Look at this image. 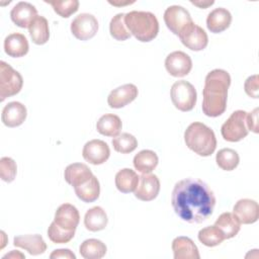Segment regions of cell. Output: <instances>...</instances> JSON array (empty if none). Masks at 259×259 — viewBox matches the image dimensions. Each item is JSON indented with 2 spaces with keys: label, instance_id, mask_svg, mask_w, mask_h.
<instances>
[{
  "label": "cell",
  "instance_id": "obj_1",
  "mask_svg": "<svg viewBox=\"0 0 259 259\" xmlns=\"http://www.w3.org/2000/svg\"><path fill=\"white\" fill-rule=\"evenodd\" d=\"M171 203L175 213L182 221L189 224H201L212 214L215 197L204 181L185 178L174 185Z\"/></svg>",
  "mask_w": 259,
  "mask_h": 259
},
{
  "label": "cell",
  "instance_id": "obj_2",
  "mask_svg": "<svg viewBox=\"0 0 259 259\" xmlns=\"http://www.w3.org/2000/svg\"><path fill=\"white\" fill-rule=\"evenodd\" d=\"M231 85L230 74L222 69L210 71L204 80L202 90V112L209 117L223 114L227 108L228 89Z\"/></svg>",
  "mask_w": 259,
  "mask_h": 259
},
{
  "label": "cell",
  "instance_id": "obj_3",
  "mask_svg": "<svg viewBox=\"0 0 259 259\" xmlns=\"http://www.w3.org/2000/svg\"><path fill=\"white\" fill-rule=\"evenodd\" d=\"M186 146L195 154L207 157L210 156L217 148V139L213 131L202 122H192L184 133Z\"/></svg>",
  "mask_w": 259,
  "mask_h": 259
},
{
  "label": "cell",
  "instance_id": "obj_4",
  "mask_svg": "<svg viewBox=\"0 0 259 259\" xmlns=\"http://www.w3.org/2000/svg\"><path fill=\"white\" fill-rule=\"evenodd\" d=\"M125 25L138 40L148 42L159 32V22L155 14L149 11H130L124 15Z\"/></svg>",
  "mask_w": 259,
  "mask_h": 259
},
{
  "label": "cell",
  "instance_id": "obj_5",
  "mask_svg": "<svg viewBox=\"0 0 259 259\" xmlns=\"http://www.w3.org/2000/svg\"><path fill=\"white\" fill-rule=\"evenodd\" d=\"M174 106L180 111H190L196 104L197 93L194 86L185 80L176 81L170 90Z\"/></svg>",
  "mask_w": 259,
  "mask_h": 259
},
{
  "label": "cell",
  "instance_id": "obj_6",
  "mask_svg": "<svg viewBox=\"0 0 259 259\" xmlns=\"http://www.w3.org/2000/svg\"><path fill=\"white\" fill-rule=\"evenodd\" d=\"M23 86L22 76L10 65L0 62V101L13 96L21 90Z\"/></svg>",
  "mask_w": 259,
  "mask_h": 259
},
{
  "label": "cell",
  "instance_id": "obj_7",
  "mask_svg": "<svg viewBox=\"0 0 259 259\" xmlns=\"http://www.w3.org/2000/svg\"><path fill=\"white\" fill-rule=\"evenodd\" d=\"M246 111L236 110L223 123L221 134L226 141L235 143L247 137L249 131L246 124Z\"/></svg>",
  "mask_w": 259,
  "mask_h": 259
},
{
  "label": "cell",
  "instance_id": "obj_8",
  "mask_svg": "<svg viewBox=\"0 0 259 259\" xmlns=\"http://www.w3.org/2000/svg\"><path fill=\"white\" fill-rule=\"evenodd\" d=\"M164 21L168 29L178 36L194 23L189 12L180 5L169 6L164 12Z\"/></svg>",
  "mask_w": 259,
  "mask_h": 259
},
{
  "label": "cell",
  "instance_id": "obj_9",
  "mask_svg": "<svg viewBox=\"0 0 259 259\" xmlns=\"http://www.w3.org/2000/svg\"><path fill=\"white\" fill-rule=\"evenodd\" d=\"M98 30V21L90 13H81L71 22V32L80 40L92 38Z\"/></svg>",
  "mask_w": 259,
  "mask_h": 259
},
{
  "label": "cell",
  "instance_id": "obj_10",
  "mask_svg": "<svg viewBox=\"0 0 259 259\" xmlns=\"http://www.w3.org/2000/svg\"><path fill=\"white\" fill-rule=\"evenodd\" d=\"M165 68L173 77H184L191 71L192 61L186 53L175 51L166 57Z\"/></svg>",
  "mask_w": 259,
  "mask_h": 259
},
{
  "label": "cell",
  "instance_id": "obj_11",
  "mask_svg": "<svg viewBox=\"0 0 259 259\" xmlns=\"http://www.w3.org/2000/svg\"><path fill=\"white\" fill-rule=\"evenodd\" d=\"M82 156L85 161L92 165H101L108 160L110 156V150L104 141L95 139L87 142L84 145Z\"/></svg>",
  "mask_w": 259,
  "mask_h": 259
},
{
  "label": "cell",
  "instance_id": "obj_12",
  "mask_svg": "<svg viewBox=\"0 0 259 259\" xmlns=\"http://www.w3.org/2000/svg\"><path fill=\"white\" fill-rule=\"evenodd\" d=\"M160 191V181L155 174H142L135 189V196L143 201H151L157 197Z\"/></svg>",
  "mask_w": 259,
  "mask_h": 259
},
{
  "label": "cell",
  "instance_id": "obj_13",
  "mask_svg": "<svg viewBox=\"0 0 259 259\" xmlns=\"http://www.w3.org/2000/svg\"><path fill=\"white\" fill-rule=\"evenodd\" d=\"M179 38L181 42L191 51L198 52L206 48L208 44V37L203 28L192 23L187 27L180 35Z\"/></svg>",
  "mask_w": 259,
  "mask_h": 259
},
{
  "label": "cell",
  "instance_id": "obj_14",
  "mask_svg": "<svg viewBox=\"0 0 259 259\" xmlns=\"http://www.w3.org/2000/svg\"><path fill=\"white\" fill-rule=\"evenodd\" d=\"M138 88L135 84L128 83L113 89L108 97L107 103L111 108H121L138 97Z\"/></svg>",
  "mask_w": 259,
  "mask_h": 259
},
{
  "label": "cell",
  "instance_id": "obj_15",
  "mask_svg": "<svg viewBox=\"0 0 259 259\" xmlns=\"http://www.w3.org/2000/svg\"><path fill=\"white\" fill-rule=\"evenodd\" d=\"M233 213L237 217L241 224H254L259 218V205L253 199L242 198L235 203Z\"/></svg>",
  "mask_w": 259,
  "mask_h": 259
},
{
  "label": "cell",
  "instance_id": "obj_16",
  "mask_svg": "<svg viewBox=\"0 0 259 259\" xmlns=\"http://www.w3.org/2000/svg\"><path fill=\"white\" fill-rule=\"evenodd\" d=\"M54 222L65 230L75 231L80 222V214L73 204L63 203L57 208Z\"/></svg>",
  "mask_w": 259,
  "mask_h": 259
},
{
  "label": "cell",
  "instance_id": "obj_17",
  "mask_svg": "<svg viewBox=\"0 0 259 259\" xmlns=\"http://www.w3.org/2000/svg\"><path fill=\"white\" fill-rule=\"evenodd\" d=\"M26 115V107L18 101H12L3 107L1 120L8 127H16L24 122Z\"/></svg>",
  "mask_w": 259,
  "mask_h": 259
},
{
  "label": "cell",
  "instance_id": "obj_18",
  "mask_svg": "<svg viewBox=\"0 0 259 259\" xmlns=\"http://www.w3.org/2000/svg\"><path fill=\"white\" fill-rule=\"evenodd\" d=\"M36 16V8L32 4L24 1L18 2L10 11L11 20L13 21V23L21 28L29 27V25Z\"/></svg>",
  "mask_w": 259,
  "mask_h": 259
},
{
  "label": "cell",
  "instance_id": "obj_19",
  "mask_svg": "<svg viewBox=\"0 0 259 259\" xmlns=\"http://www.w3.org/2000/svg\"><path fill=\"white\" fill-rule=\"evenodd\" d=\"M174 259H199L200 255L194 242L184 236L176 237L172 242Z\"/></svg>",
  "mask_w": 259,
  "mask_h": 259
},
{
  "label": "cell",
  "instance_id": "obj_20",
  "mask_svg": "<svg viewBox=\"0 0 259 259\" xmlns=\"http://www.w3.org/2000/svg\"><path fill=\"white\" fill-rule=\"evenodd\" d=\"M232 22V14L226 8L219 7L210 11L206 18V26L212 33H220L226 30Z\"/></svg>",
  "mask_w": 259,
  "mask_h": 259
},
{
  "label": "cell",
  "instance_id": "obj_21",
  "mask_svg": "<svg viewBox=\"0 0 259 259\" xmlns=\"http://www.w3.org/2000/svg\"><path fill=\"white\" fill-rule=\"evenodd\" d=\"M28 41L24 34L13 32L4 39V51L12 58H20L28 53Z\"/></svg>",
  "mask_w": 259,
  "mask_h": 259
},
{
  "label": "cell",
  "instance_id": "obj_22",
  "mask_svg": "<svg viewBox=\"0 0 259 259\" xmlns=\"http://www.w3.org/2000/svg\"><path fill=\"white\" fill-rule=\"evenodd\" d=\"M13 245L26 250L30 255H39L47 250V244L38 234L16 236L13 239Z\"/></svg>",
  "mask_w": 259,
  "mask_h": 259
},
{
  "label": "cell",
  "instance_id": "obj_23",
  "mask_svg": "<svg viewBox=\"0 0 259 259\" xmlns=\"http://www.w3.org/2000/svg\"><path fill=\"white\" fill-rule=\"evenodd\" d=\"M90 168L83 163H73L66 167L64 171V178L67 183L72 186H78L92 177Z\"/></svg>",
  "mask_w": 259,
  "mask_h": 259
},
{
  "label": "cell",
  "instance_id": "obj_24",
  "mask_svg": "<svg viewBox=\"0 0 259 259\" xmlns=\"http://www.w3.org/2000/svg\"><path fill=\"white\" fill-rule=\"evenodd\" d=\"M122 127V122L119 116L106 113L102 115L96 122V130L99 134L105 137H116L119 135Z\"/></svg>",
  "mask_w": 259,
  "mask_h": 259
},
{
  "label": "cell",
  "instance_id": "obj_25",
  "mask_svg": "<svg viewBox=\"0 0 259 259\" xmlns=\"http://www.w3.org/2000/svg\"><path fill=\"white\" fill-rule=\"evenodd\" d=\"M108 219L105 210L100 206L88 209L84 217V225L90 232H98L107 226Z\"/></svg>",
  "mask_w": 259,
  "mask_h": 259
},
{
  "label": "cell",
  "instance_id": "obj_26",
  "mask_svg": "<svg viewBox=\"0 0 259 259\" xmlns=\"http://www.w3.org/2000/svg\"><path fill=\"white\" fill-rule=\"evenodd\" d=\"M75 193L79 199L84 202H93L95 201L100 194V185L98 179L92 175V177L86 182L74 187Z\"/></svg>",
  "mask_w": 259,
  "mask_h": 259
},
{
  "label": "cell",
  "instance_id": "obj_27",
  "mask_svg": "<svg viewBox=\"0 0 259 259\" xmlns=\"http://www.w3.org/2000/svg\"><path fill=\"white\" fill-rule=\"evenodd\" d=\"M214 226L218 227L225 236V239H231L237 236L241 229V223L233 212H223L215 221Z\"/></svg>",
  "mask_w": 259,
  "mask_h": 259
},
{
  "label": "cell",
  "instance_id": "obj_28",
  "mask_svg": "<svg viewBox=\"0 0 259 259\" xmlns=\"http://www.w3.org/2000/svg\"><path fill=\"white\" fill-rule=\"evenodd\" d=\"M134 167L142 174L151 173L158 165L157 154L152 150H142L134 157Z\"/></svg>",
  "mask_w": 259,
  "mask_h": 259
},
{
  "label": "cell",
  "instance_id": "obj_29",
  "mask_svg": "<svg viewBox=\"0 0 259 259\" xmlns=\"http://www.w3.org/2000/svg\"><path fill=\"white\" fill-rule=\"evenodd\" d=\"M29 35L35 45H45L50 38L49 22L46 17L37 15L28 27Z\"/></svg>",
  "mask_w": 259,
  "mask_h": 259
},
{
  "label": "cell",
  "instance_id": "obj_30",
  "mask_svg": "<svg viewBox=\"0 0 259 259\" xmlns=\"http://www.w3.org/2000/svg\"><path fill=\"white\" fill-rule=\"evenodd\" d=\"M139 178L134 170L123 168L115 174V186L122 193L133 192L139 183Z\"/></svg>",
  "mask_w": 259,
  "mask_h": 259
},
{
  "label": "cell",
  "instance_id": "obj_31",
  "mask_svg": "<svg viewBox=\"0 0 259 259\" xmlns=\"http://www.w3.org/2000/svg\"><path fill=\"white\" fill-rule=\"evenodd\" d=\"M106 245L97 239L85 240L79 248L81 256L85 259H100L106 254Z\"/></svg>",
  "mask_w": 259,
  "mask_h": 259
},
{
  "label": "cell",
  "instance_id": "obj_32",
  "mask_svg": "<svg viewBox=\"0 0 259 259\" xmlns=\"http://www.w3.org/2000/svg\"><path fill=\"white\" fill-rule=\"evenodd\" d=\"M215 162L221 169L225 171H232L239 165L240 158L235 150L225 148L218 152L215 156Z\"/></svg>",
  "mask_w": 259,
  "mask_h": 259
},
{
  "label": "cell",
  "instance_id": "obj_33",
  "mask_svg": "<svg viewBox=\"0 0 259 259\" xmlns=\"http://www.w3.org/2000/svg\"><path fill=\"white\" fill-rule=\"evenodd\" d=\"M197 237H198V240L200 241V243H202L206 247L218 246L224 240H226L222 231L214 225L201 229L198 232Z\"/></svg>",
  "mask_w": 259,
  "mask_h": 259
},
{
  "label": "cell",
  "instance_id": "obj_34",
  "mask_svg": "<svg viewBox=\"0 0 259 259\" xmlns=\"http://www.w3.org/2000/svg\"><path fill=\"white\" fill-rule=\"evenodd\" d=\"M124 13H117L114 15L109 23L110 35L116 40H125L131 37V32L128 31L124 22Z\"/></svg>",
  "mask_w": 259,
  "mask_h": 259
},
{
  "label": "cell",
  "instance_id": "obj_35",
  "mask_svg": "<svg viewBox=\"0 0 259 259\" xmlns=\"http://www.w3.org/2000/svg\"><path fill=\"white\" fill-rule=\"evenodd\" d=\"M113 149L121 154H128L135 151L138 147V141L137 139L128 134V133H122L112 139L111 142Z\"/></svg>",
  "mask_w": 259,
  "mask_h": 259
},
{
  "label": "cell",
  "instance_id": "obj_36",
  "mask_svg": "<svg viewBox=\"0 0 259 259\" xmlns=\"http://www.w3.org/2000/svg\"><path fill=\"white\" fill-rule=\"evenodd\" d=\"M46 3L50 4L54 11L59 14L61 17L68 18L73 13H75L79 8V1L78 0H65V1H59V0H45Z\"/></svg>",
  "mask_w": 259,
  "mask_h": 259
},
{
  "label": "cell",
  "instance_id": "obj_37",
  "mask_svg": "<svg viewBox=\"0 0 259 259\" xmlns=\"http://www.w3.org/2000/svg\"><path fill=\"white\" fill-rule=\"evenodd\" d=\"M75 235V231H69L61 228L56 222H53L48 229L49 239L56 244H66L70 242Z\"/></svg>",
  "mask_w": 259,
  "mask_h": 259
},
{
  "label": "cell",
  "instance_id": "obj_38",
  "mask_svg": "<svg viewBox=\"0 0 259 259\" xmlns=\"http://www.w3.org/2000/svg\"><path fill=\"white\" fill-rule=\"evenodd\" d=\"M17 166L15 161L10 157L0 159V177L5 182H12L16 177Z\"/></svg>",
  "mask_w": 259,
  "mask_h": 259
},
{
  "label": "cell",
  "instance_id": "obj_39",
  "mask_svg": "<svg viewBox=\"0 0 259 259\" xmlns=\"http://www.w3.org/2000/svg\"><path fill=\"white\" fill-rule=\"evenodd\" d=\"M244 89L248 96L252 98H258L259 89H258V75L255 74L246 79L244 83Z\"/></svg>",
  "mask_w": 259,
  "mask_h": 259
},
{
  "label": "cell",
  "instance_id": "obj_40",
  "mask_svg": "<svg viewBox=\"0 0 259 259\" xmlns=\"http://www.w3.org/2000/svg\"><path fill=\"white\" fill-rule=\"evenodd\" d=\"M258 108H255L251 112H247L246 116V124L248 127V131H252L255 134L258 133Z\"/></svg>",
  "mask_w": 259,
  "mask_h": 259
},
{
  "label": "cell",
  "instance_id": "obj_41",
  "mask_svg": "<svg viewBox=\"0 0 259 259\" xmlns=\"http://www.w3.org/2000/svg\"><path fill=\"white\" fill-rule=\"evenodd\" d=\"M50 258L52 259H58V258H65V259H76L75 254L69 250V249H58V250H54L51 255Z\"/></svg>",
  "mask_w": 259,
  "mask_h": 259
},
{
  "label": "cell",
  "instance_id": "obj_42",
  "mask_svg": "<svg viewBox=\"0 0 259 259\" xmlns=\"http://www.w3.org/2000/svg\"><path fill=\"white\" fill-rule=\"evenodd\" d=\"M190 2L193 5H195V6L199 7V8H203V9L207 8L208 6H210V5H212L214 3V1H190Z\"/></svg>",
  "mask_w": 259,
  "mask_h": 259
},
{
  "label": "cell",
  "instance_id": "obj_43",
  "mask_svg": "<svg viewBox=\"0 0 259 259\" xmlns=\"http://www.w3.org/2000/svg\"><path fill=\"white\" fill-rule=\"evenodd\" d=\"M5 258H24V255L21 254L20 252L18 251H15V250H12L10 253L6 254L3 256V259Z\"/></svg>",
  "mask_w": 259,
  "mask_h": 259
},
{
  "label": "cell",
  "instance_id": "obj_44",
  "mask_svg": "<svg viewBox=\"0 0 259 259\" xmlns=\"http://www.w3.org/2000/svg\"><path fill=\"white\" fill-rule=\"evenodd\" d=\"M135 1H126V2H112V1H109V3L110 4H112V5H115V6H122V5H126V4H132V3H134Z\"/></svg>",
  "mask_w": 259,
  "mask_h": 259
}]
</instances>
